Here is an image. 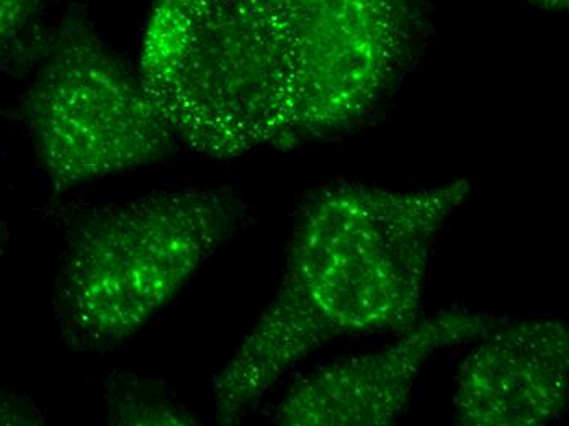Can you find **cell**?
Segmentation results:
<instances>
[{
  "label": "cell",
  "instance_id": "obj_1",
  "mask_svg": "<svg viewBox=\"0 0 569 426\" xmlns=\"http://www.w3.org/2000/svg\"><path fill=\"white\" fill-rule=\"evenodd\" d=\"M470 192L468 181L412 190L342 182L307 197L276 297L211 383L218 422L241 420L335 339L418 324L433 245Z\"/></svg>",
  "mask_w": 569,
  "mask_h": 426
},
{
  "label": "cell",
  "instance_id": "obj_2",
  "mask_svg": "<svg viewBox=\"0 0 569 426\" xmlns=\"http://www.w3.org/2000/svg\"><path fill=\"white\" fill-rule=\"evenodd\" d=\"M138 71L197 155L228 161L300 145L280 0H154Z\"/></svg>",
  "mask_w": 569,
  "mask_h": 426
},
{
  "label": "cell",
  "instance_id": "obj_3",
  "mask_svg": "<svg viewBox=\"0 0 569 426\" xmlns=\"http://www.w3.org/2000/svg\"><path fill=\"white\" fill-rule=\"evenodd\" d=\"M246 220L223 189L161 190L69 224L53 310L69 348L106 355L140 334Z\"/></svg>",
  "mask_w": 569,
  "mask_h": 426
},
{
  "label": "cell",
  "instance_id": "obj_4",
  "mask_svg": "<svg viewBox=\"0 0 569 426\" xmlns=\"http://www.w3.org/2000/svg\"><path fill=\"white\" fill-rule=\"evenodd\" d=\"M23 116L41 171L57 194L154 165L180 145L140 71L76 9L48 44Z\"/></svg>",
  "mask_w": 569,
  "mask_h": 426
},
{
  "label": "cell",
  "instance_id": "obj_5",
  "mask_svg": "<svg viewBox=\"0 0 569 426\" xmlns=\"http://www.w3.org/2000/svg\"><path fill=\"white\" fill-rule=\"evenodd\" d=\"M290 37L300 145L349 130L405 65L416 0H280Z\"/></svg>",
  "mask_w": 569,
  "mask_h": 426
},
{
  "label": "cell",
  "instance_id": "obj_6",
  "mask_svg": "<svg viewBox=\"0 0 569 426\" xmlns=\"http://www.w3.org/2000/svg\"><path fill=\"white\" fill-rule=\"evenodd\" d=\"M506 318L452 308L421 318L397 341L350 356L301 377L282 398L273 422L284 426H387L408 408L430 358L475 341Z\"/></svg>",
  "mask_w": 569,
  "mask_h": 426
},
{
  "label": "cell",
  "instance_id": "obj_7",
  "mask_svg": "<svg viewBox=\"0 0 569 426\" xmlns=\"http://www.w3.org/2000/svg\"><path fill=\"white\" fill-rule=\"evenodd\" d=\"M480 339L458 369V425L537 426L563 417L569 400L563 320L506 318Z\"/></svg>",
  "mask_w": 569,
  "mask_h": 426
},
{
  "label": "cell",
  "instance_id": "obj_8",
  "mask_svg": "<svg viewBox=\"0 0 569 426\" xmlns=\"http://www.w3.org/2000/svg\"><path fill=\"white\" fill-rule=\"evenodd\" d=\"M112 425H196L197 418L166 390L140 377H113L106 393Z\"/></svg>",
  "mask_w": 569,
  "mask_h": 426
},
{
  "label": "cell",
  "instance_id": "obj_9",
  "mask_svg": "<svg viewBox=\"0 0 569 426\" xmlns=\"http://www.w3.org/2000/svg\"><path fill=\"white\" fill-rule=\"evenodd\" d=\"M41 2L43 0H0V53L26 33Z\"/></svg>",
  "mask_w": 569,
  "mask_h": 426
},
{
  "label": "cell",
  "instance_id": "obj_10",
  "mask_svg": "<svg viewBox=\"0 0 569 426\" xmlns=\"http://www.w3.org/2000/svg\"><path fill=\"white\" fill-rule=\"evenodd\" d=\"M40 420L34 408L16 397L0 396V424H37Z\"/></svg>",
  "mask_w": 569,
  "mask_h": 426
},
{
  "label": "cell",
  "instance_id": "obj_11",
  "mask_svg": "<svg viewBox=\"0 0 569 426\" xmlns=\"http://www.w3.org/2000/svg\"><path fill=\"white\" fill-rule=\"evenodd\" d=\"M526 2L543 10H551V12H563L568 9L569 0H526Z\"/></svg>",
  "mask_w": 569,
  "mask_h": 426
}]
</instances>
